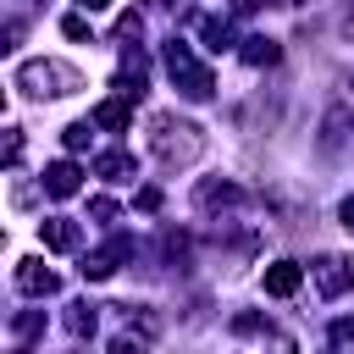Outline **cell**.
<instances>
[{"instance_id": "1", "label": "cell", "mask_w": 354, "mask_h": 354, "mask_svg": "<svg viewBox=\"0 0 354 354\" xmlns=\"http://www.w3.org/2000/svg\"><path fill=\"white\" fill-rule=\"evenodd\" d=\"M149 149L166 166H194L205 155V133L194 122H177V116H149Z\"/></svg>"}, {"instance_id": "2", "label": "cell", "mask_w": 354, "mask_h": 354, "mask_svg": "<svg viewBox=\"0 0 354 354\" xmlns=\"http://www.w3.org/2000/svg\"><path fill=\"white\" fill-rule=\"evenodd\" d=\"M17 88L33 94V100H61V94L83 88V77H77V66H66V61H22V66H17Z\"/></svg>"}, {"instance_id": "3", "label": "cell", "mask_w": 354, "mask_h": 354, "mask_svg": "<svg viewBox=\"0 0 354 354\" xmlns=\"http://www.w3.org/2000/svg\"><path fill=\"white\" fill-rule=\"evenodd\" d=\"M166 72H171V83H177L188 100H210V94H216V77L194 61V50H188L183 39H166Z\"/></svg>"}, {"instance_id": "4", "label": "cell", "mask_w": 354, "mask_h": 354, "mask_svg": "<svg viewBox=\"0 0 354 354\" xmlns=\"http://www.w3.org/2000/svg\"><path fill=\"white\" fill-rule=\"evenodd\" d=\"M310 271H315V288H321L326 299H343V293L354 288V271H348V260H343V254H321Z\"/></svg>"}, {"instance_id": "5", "label": "cell", "mask_w": 354, "mask_h": 354, "mask_svg": "<svg viewBox=\"0 0 354 354\" xmlns=\"http://www.w3.org/2000/svg\"><path fill=\"white\" fill-rule=\"evenodd\" d=\"M17 288L33 293V299H50V293H61V277L44 260H17Z\"/></svg>"}, {"instance_id": "6", "label": "cell", "mask_w": 354, "mask_h": 354, "mask_svg": "<svg viewBox=\"0 0 354 354\" xmlns=\"http://www.w3.org/2000/svg\"><path fill=\"white\" fill-rule=\"evenodd\" d=\"M299 282H304V266H293V260H271L266 266V293L271 299H293Z\"/></svg>"}, {"instance_id": "7", "label": "cell", "mask_w": 354, "mask_h": 354, "mask_svg": "<svg viewBox=\"0 0 354 354\" xmlns=\"http://www.w3.org/2000/svg\"><path fill=\"white\" fill-rule=\"evenodd\" d=\"M83 188V171L72 166V160H55V166H44V194L50 199H72Z\"/></svg>"}, {"instance_id": "8", "label": "cell", "mask_w": 354, "mask_h": 354, "mask_svg": "<svg viewBox=\"0 0 354 354\" xmlns=\"http://www.w3.org/2000/svg\"><path fill=\"white\" fill-rule=\"evenodd\" d=\"M116 94H127L133 105L144 100V55H138V50H122V72H116Z\"/></svg>"}, {"instance_id": "9", "label": "cell", "mask_w": 354, "mask_h": 354, "mask_svg": "<svg viewBox=\"0 0 354 354\" xmlns=\"http://www.w3.org/2000/svg\"><path fill=\"white\" fill-rule=\"evenodd\" d=\"M94 171H100L105 183H133V177H138V160H133L127 149H105V155L94 160Z\"/></svg>"}, {"instance_id": "10", "label": "cell", "mask_w": 354, "mask_h": 354, "mask_svg": "<svg viewBox=\"0 0 354 354\" xmlns=\"http://www.w3.org/2000/svg\"><path fill=\"white\" fill-rule=\"evenodd\" d=\"M133 122V100L127 94H116V100H105L100 111H94V127H111V133H122Z\"/></svg>"}, {"instance_id": "11", "label": "cell", "mask_w": 354, "mask_h": 354, "mask_svg": "<svg viewBox=\"0 0 354 354\" xmlns=\"http://www.w3.org/2000/svg\"><path fill=\"white\" fill-rule=\"evenodd\" d=\"M39 232H44V243H50V249H61V254H66V249H77V227H72V221H61V216H50Z\"/></svg>"}, {"instance_id": "12", "label": "cell", "mask_w": 354, "mask_h": 354, "mask_svg": "<svg viewBox=\"0 0 354 354\" xmlns=\"http://www.w3.org/2000/svg\"><path fill=\"white\" fill-rule=\"evenodd\" d=\"M194 22H199V33H205L210 50H227V44H232V22H227V17H194Z\"/></svg>"}, {"instance_id": "13", "label": "cell", "mask_w": 354, "mask_h": 354, "mask_svg": "<svg viewBox=\"0 0 354 354\" xmlns=\"http://www.w3.org/2000/svg\"><path fill=\"white\" fill-rule=\"evenodd\" d=\"M243 61L249 66H277L282 50H277V39H243Z\"/></svg>"}, {"instance_id": "14", "label": "cell", "mask_w": 354, "mask_h": 354, "mask_svg": "<svg viewBox=\"0 0 354 354\" xmlns=\"http://www.w3.org/2000/svg\"><path fill=\"white\" fill-rule=\"evenodd\" d=\"M232 332H238V337H271V343H288V337H282L271 321H260V315H232Z\"/></svg>"}, {"instance_id": "15", "label": "cell", "mask_w": 354, "mask_h": 354, "mask_svg": "<svg viewBox=\"0 0 354 354\" xmlns=\"http://www.w3.org/2000/svg\"><path fill=\"white\" fill-rule=\"evenodd\" d=\"M199 205H205V210H216V205H238V188H232V183H205V188H199Z\"/></svg>"}, {"instance_id": "16", "label": "cell", "mask_w": 354, "mask_h": 354, "mask_svg": "<svg viewBox=\"0 0 354 354\" xmlns=\"http://www.w3.org/2000/svg\"><path fill=\"white\" fill-rule=\"evenodd\" d=\"M66 326H72L77 337H94V304H72V315H66Z\"/></svg>"}, {"instance_id": "17", "label": "cell", "mask_w": 354, "mask_h": 354, "mask_svg": "<svg viewBox=\"0 0 354 354\" xmlns=\"http://www.w3.org/2000/svg\"><path fill=\"white\" fill-rule=\"evenodd\" d=\"M11 332H17L22 343H28V337H39V332H44V315H39V310H22V315L11 321Z\"/></svg>"}, {"instance_id": "18", "label": "cell", "mask_w": 354, "mask_h": 354, "mask_svg": "<svg viewBox=\"0 0 354 354\" xmlns=\"http://www.w3.org/2000/svg\"><path fill=\"white\" fill-rule=\"evenodd\" d=\"M138 33H144V17L138 11H122L116 17V39H138Z\"/></svg>"}, {"instance_id": "19", "label": "cell", "mask_w": 354, "mask_h": 354, "mask_svg": "<svg viewBox=\"0 0 354 354\" xmlns=\"http://www.w3.org/2000/svg\"><path fill=\"white\" fill-rule=\"evenodd\" d=\"M88 216H94L100 227H111V221H116V199H105V194H100V199H88Z\"/></svg>"}, {"instance_id": "20", "label": "cell", "mask_w": 354, "mask_h": 354, "mask_svg": "<svg viewBox=\"0 0 354 354\" xmlns=\"http://www.w3.org/2000/svg\"><path fill=\"white\" fill-rule=\"evenodd\" d=\"M61 144H66V149H88V122H72V127L61 133Z\"/></svg>"}, {"instance_id": "21", "label": "cell", "mask_w": 354, "mask_h": 354, "mask_svg": "<svg viewBox=\"0 0 354 354\" xmlns=\"http://www.w3.org/2000/svg\"><path fill=\"white\" fill-rule=\"evenodd\" d=\"M61 33H66V39H88V17H83V11H72V17L61 22Z\"/></svg>"}, {"instance_id": "22", "label": "cell", "mask_w": 354, "mask_h": 354, "mask_svg": "<svg viewBox=\"0 0 354 354\" xmlns=\"http://www.w3.org/2000/svg\"><path fill=\"white\" fill-rule=\"evenodd\" d=\"M22 160V133H6V166Z\"/></svg>"}, {"instance_id": "23", "label": "cell", "mask_w": 354, "mask_h": 354, "mask_svg": "<svg viewBox=\"0 0 354 354\" xmlns=\"http://www.w3.org/2000/svg\"><path fill=\"white\" fill-rule=\"evenodd\" d=\"M138 210H160V188H138Z\"/></svg>"}, {"instance_id": "24", "label": "cell", "mask_w": 354, "mask_h": 354, "mask_svg": "<svg viewBox=\"0 0 354 354\" xmlns=\"http://www.w3.org/2000/svg\"><path fill=\"white\" fill-rule=\"evenodd\" d=\"M332 343H354V321H332Z\"/></svg>"}, {"instance_id": "25", "label": "cell", "mask_w": 354, "mask_h": 354, "mask_svg": "<svg viewBox=\"0 0 354 354\" xmlns=\"http://www.w3.org/2000/svg\"><path fill=\"white\" fill-rule=\"evenodd\" d=\"M337 221H343V227H348V232H354V194H348V199H343V205H337Z\"/></svg>"}, {"instance_id": "26", "label": "cell", "mask_w": 354, "mask_h": 354, "mask_svg": "<svg viewBox=\"0 0 354 354\" xmlns=\"http://www.w3.org/2000/svg\"><path fill=\"white\" fill-rule=\"evenodd\" d=\"M105 6H111V0H77V11H88V17H94V11H105Z\"/></svg>"}, {"instance_id": "27", "label": "cell", "mask_w": 354, "mask_h": 354, "mask_svg": "<svg viewBox=\"0 0 354 354\" xmlns=\"http://www.w3.org/2000/svg\"><path fill=\"white\" fill-rule=\"evenodd\" d=\"M271 6H304V0H271Z\"/></svg>"}]
</instances>
